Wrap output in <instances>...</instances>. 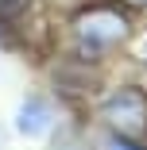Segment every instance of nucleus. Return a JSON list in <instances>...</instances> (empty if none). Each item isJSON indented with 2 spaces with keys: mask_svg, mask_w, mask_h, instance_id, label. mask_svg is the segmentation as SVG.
Here are the masks:
<instances>
[{
  "mask_svg": "<svg viewBox=\"0 0 147 150\" xmlns=\"http://www.w3.org/2000/svg\"><path fill=\"white\" fill-rule=\"evenodd\" d=\"M47 127H50V108H47V100L27 96L23 108H19V115H16V131H19V135H43Z\"/></svg>",
  "mask_w": 147,
  "mask_h": 150,
  "instance_id": "7ed1b4c3",
  "label": "nucleus"
},
{
  "mask_svg": "<svg viewBox=\"0 0 147 150\" xmlns=\"http://www.w3.org/2000/svg\"><path fill=\"white\" fill-rule=\"evenodd\" d=\"M108 150H143V146H136L132 139H108Z\"/></svg>",
  "mask_w": 147,
  "mask_h": 150,
  "instance_id": "39448f33",
  "label": "nucleus"
},
{
  "mask_svg": "<svg viewBox=\"0 0 147 150\" xmlns=\"http://www.w3.org/2000/svg\"><path fill=\"white\" fill-rule=\"evenodd\" d=\"M74 35H77V42L89 54H101V50H108V46H116V42L128 39V19L116 16V12H108V8H93V12L77 16Z\"/></svg>",
  "mask_w": 147,
  "mask_h": 150,
  "instance_id": "f257e3e1",
  "label": "nucleus"
},
{
  "mask_svg": "<svg viewBox=\"0 0 147 150\" xmlns=\"http://www.w3.org/2000/svg\"><path fill=\"white\" fill-rule=\"evenodd\" d=\"M143 62H147V46H143Z\"/></svg>",
  "mask_w": 147,
  "mask_h": 150,
  "instance_id": "0eeeda50",
  "label": "nucleus"
},
{
  "mask_svg": "<svg viewBox=\"0 0 147 150\" xmlns=\"http://www.w3.org/2000/svg\"><path fill=\"white\" fill-rule=\"evenodd\" d=\"M132 4H147V0H132Z\"/></svg>",
  "mask_w": 147,
  "mask_h": 150,
  "instance_id": "423d86ee",
  "label": "nucleus"
},
{
  "mask_svg": "<svg viewBox=\"0 0 147 150\" xmlns=\"http://www.w3.org/2000/svg\"><path fill=\"white\" fill-rule=\"evenodd\" d=\"M31 0H0V19H12V16H19Z\"/></svg>",
  "mask_w": 147,
  "mask_h": 150,
  "instance_id": "20e7f679",
  "label": "nucleus"
},
{
  "mask_svg": "<svg viewBox=\"0 0 147 150\" xmlns=\"http://www.w3.org/2000/svg\"><path fill=\"white\" fill-rule=\"evenodd\" d=\"M101 115L120 139H139L147 131V96L136 93V88H120L105 100Z\"/></svg>",
  "mask_w": 147,
  "mask_h": 150,
  "instance_id": "f03ea898",
  "label": "nucleus"
}]
</instances>
